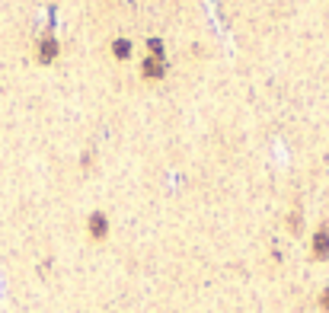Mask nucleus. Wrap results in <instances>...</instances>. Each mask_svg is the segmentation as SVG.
Returning <instances> with one entry per match:
<instances>
[{"instance_id": "6", "label": "nucleus", "mask_w": 329, "mask_h": 313, "mask_svg": "<svg viewBox=\"0 0 329 313\" xmlns=\"http://www.w3.org/2000/svg\"><path fill=\"white\" fill-rule=\"evenodd\" d=\"M284 224H288V233H291V237H300V230H304V214H300V208H291Z\"/></svg>"}, {"instance_id": "7", "label": "nucleus", "mask_w": 329, "mask_h": 313, "mask_svg": "<svg viewBox=\"0 0 329 313\" xmlns=\"http://www.w3.org/2000/svg\"><path fill=\"white\" fill-rule=\"evenodd\" d=\"M147 54H150V58H160V61H166V45H163V38H157V35L147 38Z\"/></svg>"}, {"instance_id": "9", "label": "nucleus", "mask_w": 329, "mask_h": 313, "mask_svg": "<svg viewBox=\"0 0 329 313\" xmlns=\"http://www.w3.org/2000/svg\"><path fill=\"white\" fill-rule=\"evenodd\" d=\"M80 163H83V169H93V150H83V157H80Z\"/></svg>"}, {"instance_id": "5", "label": "nucleus", "mask_w": 329, "mask_h": 313, "mask_svg": "<svg viewBox=\"0 0 329 313\" xmlns=\"http://www.w3.org/2000/svg\"><path fill=\"white\" fill-rule=\"evenodd\" d=\"M109 51H112L115 61H128L134 45H131V38H112V48H109Z\"/></svg>"}, {"instance_id": "3", "label": "nucleus", "mask_w": 329, "mask_h": 313, "mask_svg": "<svg viewBox=\"0 0 329 313\" xmlns=\"http://www.w3.org/2000/svg\"><path fill=\"white\" fill-rule=\"evenodd\" d=\"M86 237H90L93 243H102V240L109 237V214L106 211H93L90 217H86Z\"/></svg>"}, {"instance_id": "2", "label": "nucleus", "mask_w": 329, "mask_h": 313, "mask_svg": "<svg viewBox=\"0 0 329 313\" xmlns=\"http://www.w3.org/2000/svg\"><path fill=\"white\" fill-rule=\"evenodd\" d=\"M58 54H61V45H58V38H54L51 32L38 38V45H35V61L38 64H45V67H48V64L58 61Z\"/></svg>"}, {"instance_id": "4", "label": "nucleus", "mask_w": 329, "mask_h": 313, "mask_svg": "<svg viewBox=\"0 0 329 313\" xmlns=\"http://www.w3.org/2000/svg\"><path fill=\"white\" fill-rule=\"evenodd\" d=\"M163 77H166V61L144 54V61H141V80H147V83H157V80H163Z\"/></svg>"}, {"instance_id": "8", "label": "nucleus", "mask_w": 329, "mask_h": 313, "mask_svg": "<svg viewBox=\"0 0 329 313\" xmlns=\"http://www.w3.org/2000/svg\"><path fill=\"white\" fill-rule=\"evenodd\" d=\"M316 304H320V310H323V313H329V288H323V291H320Z\"/></svg>"}, {"instance_id": "1", "label": "nucleus", "mask_w": 329, "mask_h": 313, "mask_svg": "<svg viewBox=\"0 0 329 313\" xmlns=\"http://www.w3.org/2000/svg\"><path fill=\"white\" fill-rule=\"evenodd\" d=\"M310 259L313 262H326L329 259V224L323 221L310 237Z\"/></svg>"}]
</instances>
